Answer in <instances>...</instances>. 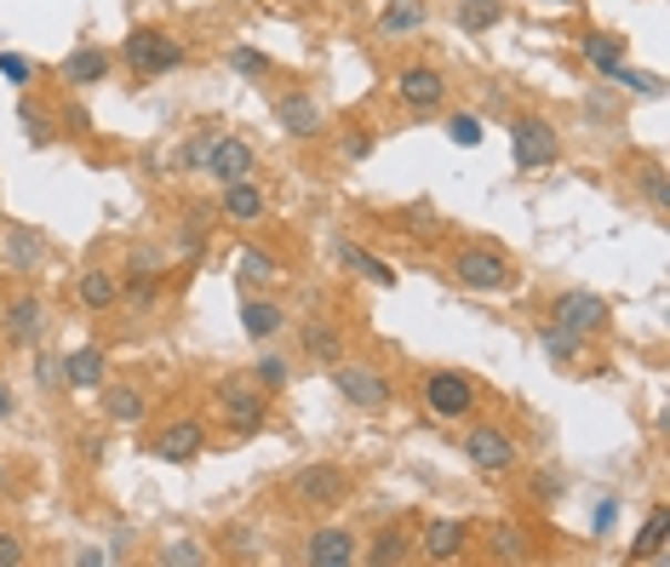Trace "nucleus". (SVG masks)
<instances>
[{
    "instance_id": "nucleus-3",
    "label": "nucleus",
    "mask_w": 670,
    "mask_h": 567,
    "mask_svg": "<svg viewBox=\"0 0 670 567\" xmlns=\"http://www.w3.org/2000/svg\"><path fill=\"white\" fill-rule=\"evenodd\" d=\"M121 58H126V70H132V75H173L178 63H184V47L166 35V29L138 23V29H126Z\"/></svg>"
},
{
    "instance_id": "nucleus-33",
    "label": "nucleus",
    "mask_w": 670,
    "mask_h": 567,
    "mask_svg": "<svg viewBox=\"0 0 670 567\" xmlns=\"http://www.w3.org/2000/svg\"><path fill=\"white\" fill-rule=\"evenodd\" d=\"M18 126H23V138L35 144V150H47V144L58 138V132H52V115H47V110H35V104H29V97L18 104Z\"/></svg>"
},
{
    "instance_id": "nucleus-18",
    "label": "nucleus",
    "mask_w": 670,
    "mask_h": 567,
    "mask_svg": "<svg viewBox=\"0 0 670 567\" xmlns=\"http://www.w3.org/2000/svg\"><path fill=\"white\" fill-rule=\"evenodd\" d=\"M281 327H287V310L276 305V298H247V305H241V332L252 344H270Z\"/></svg>"
},
{
    "instance_id": "nucleus-36",
    "label": "nucleus",
    "mask_w": 670,
    "mask_h": 567,
    "mask_svg": "<svg viewBox=\"0 0 670 567\" xmlns=\"http://www.w3.org/2000/svg\"><path fill=\"white\" fill-rule=\"evenodd\" d=\"M247 373H252V384H264V390L276 395V390L287 384V361H281V355H258V361L247 367Z\"/></svg>"
},
{
    "instance_id": "nucleus-17",
    "label": "nucleus",
    "mask_w": 670,
    "mask_h": 567,
    "mask_svg": "<svg viewBox=\"0 0 670 567\" xmlns=\"http://www.w3.org/2000/svg\"><path fill=\"white\" fill-rule=\"evenodd\" d=\"M63 384L70 390H104L110 384V361H104V350H70L63 355Z\"/></svg>"
},
{
    "instance_id": "nucleus-46",
    "label": "nucleus",
    "mask_w": 670,
    "mask_h": 567,
    "mask_svg": "<svg viewBox=\"0 0 670 567\" xmlns=\"http://www.w3.org/2000/svg\"><path fill=\"white\" fill-rule=\"evenodd\" d=\"M545 7H579V0H545Z\"/></svg>"
},
{
    "instance_id": "nucleus-41",
    "label": "nucleus",
    "mask_w": 670,
    "mask_h": 567,
    "mask_svg": "<svg viewBox=\"0 0 670 567\" xmlns=\"http://www.w3.org/2000/svg\"><path fill=\"white\" fill-rule=\"evenodd\" d=\"M161 561H166V567H173V561H178V567H200V561H207V550H195V539H178V545L161 550Z\"/></svg>"
},
{
    "instance_id": "nucleus-10",
    "label": "nucleus",
    "mask_w": 670,
    "mask_h": 567,
    "mask_svg": "<svg viewBox=\"0 0 670 567\" xmlns=\"http://www.w3.org/2000/svg\"><path fill=\"white\" fill-rule=\"evenodd\" d=\"M395 97L408 110L430 115V110L447 104V75L435 70V63H401V70H395Z\"/></svg>"
},
{
    "instance_id": "nucleus-13",
    "label": "nucleus",
    "mask_w": 670,
    "mask_h": 567,
    "mask_svg": "<svg viewBox=\"0 0 670 567\" xmlns=\"http://www.w3.org/2000/svg\"><path fill=\"white\" fill-rule=\"evenodd\" d=\"M355 556H361V539L350 527H316L305 539V561L310 567H350Z\"/></svg>"
},
{
    "instance_id": "nucleus-26",
    "label": "nucleus",
    "mask_w": 670,
    "mask_h": 567,
    "mask_svg": "<svg viewBox=\"0 0 670 567\" xmlns=\"http://www.w3.org/2000/svg\"><path fill=\"white\" fill-rule=\"evenodd\" d=\"M75 298H81L86 310H110V305H121V281H115L110 270H81Z\"/></svg>"
},
{
    "instance_id": "nucleus-5",
    "label": "nucleus",
    "mask_w": 670,
    "mask_h": 567,
    "mask_svg": "<svg viewBox=\"0 0 670 567\" xmlns=\"http://www.w3.org/2000/svg\"><path fill=\"white\" fill-rule=\"evenodd\" d=\"M350 471L344 464H305L292 482H287V498H298V505H310V511H332V505H344L350 498Z\"/></svg>"
},
{
    "instance_id": "nucleus-42",
    "label": "nucleus",
    "mask_w": 670,
    "mask_h": 567,
    "mask_svg": "<svg viewBox=\"0 0 670 567\" xmlns=\"http://www.w3.org/2000/svg\"><path fill=\"white\" fill-rule=\"evenodd\" d=\"M344 155H350V161H367V155H373V132H367V126H355L350 138H344Z\"/></svg>"
},
{
    "instance_id": "nucleus-45",
    "label": "nucleus",
    "mask_w": 670,
    "mask_h": 567,
    "mask_svg": "<svg viewBox=\"0 0 670 567\" xmlns=\"http://www.w3.org/2000/svg\"><path fill=\"white\" fill-rule=\"evenodd\" d=\"M0 419H12V390L0 384Z\"/></svg>"
},
{
    "instance_id": "nucleus-32",
    "label": "nucleus",
    "mask_w": 670,
    "mask_h": 567,
    "mask_svg": "<svg viewBox=\"0 0 670 567\" xmlns=\"http://www.w3.org/2000/svg\"><path fill=\"white\" fill-rule=\"evenodd\" d=\"M608 81H614V86H625V92H642V97H659V92H664V75H653V70H630V58H625V63H614Z\"/></svg>"
},
{
    "instance_id": "nucleus-21",
    "label": "nucleus",
    "mask_w": 670,
    "mask_h": 567,
    "mask_svg": "<svg viewBox=\"0 0 670 567\" xmlns=\"http://www.w3.org/2000/svg\"><path fill=\"white\" fill-rule=\"evenodd\" d=\"M97 408H104L110 424H138L150 413L144 390H132V384H104V390H97Z\"/></svg>"
},
{
    "instance_id": "nucleus-40",
    "label": "nucleus",
    "mask_w": 670,
    "mask_h": 567,
    "mask_svg": "<svg viewBox=\"0 0 670 567\" xmlns=\"http://www.w3.org/2000/svg\"><path fill=\"white\" fill-rule=\"evenodd\" d=\"M0 75H7L12 86H29L35 81V63H29L23 52H0Z\"/></svg>"
},
{
    "instance_id": "nucleus-8",
    "label": "nucleus",
    "mask_w": 670,
    "mask_h": 567,
    "mask_svg": "<svg viewBox=\"0 0 670 567\" xmlns=\"http://www.w3.org/2000/svg\"><path fill=\"white\" fill-rule=\"evenodd\" d=\"M424 408H430V419L458 424V419L476 413V384L464 373H430L424 379Z\"/></svg>"
},
{
    "instance_id": "nucleus-24",
    "label": "nucleus",
    "mask_w": 670,
    "mask_h": 567,
    "mask_svg": "<svg viewBox=\"0 0 670 567\" xmlns=\"http://www.w3.org/2000/svg\"><path fill=\"white\" fill-rule=\"evenodd\" d=\"M339 264H344V270H355L361 281H373V287H401V276L390 270V264L373 258L367 247H355V241H339Z\"/></svg>"
},
{
    "instance_id": "nucleus-30",
    "label": "nucleus",
    "mask_w": 670,
    "mask_h": 567,
    "mask_svg": "<svg viewBox=\"0 0 670 567\" xmlns=\"http://www.w3.org/2000/svg\"><path fill=\"white\" fill-rule=\"evenodd\" d=\"M236 276H241L247 287H270V281L281 276V264H276L270 252H258V247H241V252H236Z\"/></svg>"
},
{
    "instance_id": "nucleus-20",
    "label": "nucleus",
    "mask_w": 670,
    "mask_h": 567,
    "mask_svg": "<svg viewBox=\"0 0 670 567\" xmlns=\"http://www.w3.org/2000/svg\"><path fill=\"white\" fill-rule=\"evenodd\" d=\"M41 327H47L41 298H18V305L7 310V339H12L18 350H35V344H41Z\"/></svg>"
},
{
    "instance_id": "nucleus-14",
    "label": "nucleus",
    "mask_w": 670,
    "mask_h": 567,
    "mask_svg": "<svg viewBox=\"0 0 670 567\" xmlns=\"http://www.w3.org/2000/svg\"><path fill=\"white\" fill-rule=\"evenodd\" d=\"M276 126L287 132V138H298V144L321 138V104H316L310 92H281L276 97Z\"/></svg>"
},
{
    "instance_id": "nucleus-29",
    "label": "nucleus",
    "mask_w": 670,
    "mask_h": 567,
    "mask_svg": "<svg viewBox=\"0 0 670 567\" xmlns=\"http://www.w3.org/2000/svg\"><path fill=\"white\" fill-rule=\"evenodd\" d=\"M361 556L373 561V567H395V561H408V556H413V539H408L401 527H384V533H379V539L367 545Z\"/></svg>"
},
{
    "instance_id": "nucleus-22",
    "label": "nucleus",
    "mask_w": 670,
    "mask_h": 567,
    "mask_svg": "<svg viewBox=\"0 0 670 567\" xmlns=\"http://www.w3.org/2000/svg\"><path fill=\"white\" fill-rule=\"evenodd\" d=\"M579 52H585V63H590V70H601V75H608L614 63H625V58H630V41H625V35H614V29H590V35L579 41Z\"/></svg>"
},
{
    "instance_id": "nucleus-16",
    "label": "nucleus",
    "mask_w": 670,
    "mask_h": 567,
    "mask_svg": "<svg viewBox=\"0 0 670 567\" xmlns=\"http://www.w3.org/2000/svg\"><path fill=\"white\" fill-rule=\"evenodd\" d=\"M218 207H224V218L229 224H258L264 218V184H252V178H236V184H218Z\"/></svg>"
},
{
    "instance_id": "nucleus-25",
    "label": "nucleus",
    "mask_w": 670,
    "mask_h": 567,
    "mask_svg": "<svg viewBox=\"0 0 670 567\" xmlns=\"http://www.w3.org/2000/svg\"><path fill=\"white\" fill-rule=\"evenodd\" d=\"M453 18H458L464 35H487V29L505 23V0H458Z\"/></svg>"
},
{
    "instance_id": "nucleus-9",
    "label": "nucleus",
    "mask_w": 670,
    "mask_h": 567,
    "mask_svg": "<svg viewBox=\"0 0 670 567\" xmlns=\"http://www.w3.org/2000/svg\"><path fill=\"white\" fill-rule=\"evenodd\" d=\"M200 173L218 178V184L252 178V173H258V150H252L247 138H236V132H213V144H207V161H200Z\"/></svg>"
},
{
    "instance_id": "nucleus-39",
    "label": "nucleus",
    "mask_w": 670,
    "mask_h": 567,
    "mask_svg": "<svg viewBox=\"0 0 670 567\" xmlns=\"http://www.w3.org/2000/svg\"><path fill=\"white\" fill-rule=\"evenodd\" d=\"M493 550L505 556V561H527L533 550H527V533H516V527H498L493 533Z\"/></svg>"
},
{
    "instance_id": "nucleus-31",
    "label": "nucleus",
    "mask_w": 670,
    "mask_h": 567,
    "mask_svg": "<svg viewBox=\"0 0 670 567\" xmlns=\"http://www.w3.org/2000/svg\"><path fill=\"white\" fill-rule=\"evenodd\" d=\"M7 264H12V270H35V264H41V236H35V229H23V224L7 229Z\"/></svg>"
},
{
    "instance_id": "nucleus-44",
    "label": "nucleus",
    "mask_w": 670,
    "mask_h": 567,
    "mask_svg": "<svg viewBox=\"0 0 670 567\" xmlns=\"http://www.w3.org/2000/svg\"><path fill=\"white\" fill-rule=\"evenodd\" d=\"M35 373H41V384L52 390V384H63V367H52V355H35Z\"/></svg>"
},
{
    "instance_id": "nucleus-2",
    "label": "nucleus",
    "mask_w": 670,
    "mask_h": 567,
    "mask_svg": "<svg viewBox=\"0 0 670 567\" xmlns=\"http://www.w3.org/2000/svg\"><path fill=\"white\" fill-rule=\"evenodd\" d=\"M447 270H453L458 287H471V292H511L516 287V264H511V252H498V247H458Z\"/></svg>"
},
{
    "instance_id": "nucleus-38",
    "label": "nucleus",
    "mask_w": 670,
    "mask_h": 567,
    "mask_svg": "<svg viewBox=\"0 0 670 567\" xmlns=\"http://www.w3.org/2000/svg\"><path fill=\"white\" fill-rule=\"evenodd\" d=\"M447 138H453L458 150H476V144H482V121H476V115H447Z\"/></svg>"
},
{
    "instance_id": "nucleus-34",
    "label": "nucleus",
    "mask_w": 670,
    "mask_h": 567,
    "mask_svg": "<svg viewBox=\"0 0 670 567\" xmlns=\"http://www.w3.org/2000/svg\"><path fill=\"white\" fill-rule=\"evenodd\" d=\"M539 344H545L556 361H574V355H585V339H574V332H561L556 321H545V327H539Z\"/></svg>"
},
{
    "instance_id": "nucleus-35",
    "label": "nucleus",
    "mask_w": 670,
    "mask_h": 567,
    "mask_svg": "<svg viewBox=\"0 0 670 567\" xmlns=\"http://www.w3.org/2000/svg\"><path fill=\"white\" fill-rule=\"evenodd\" d=\"M229 70H236V75H247V81H264V75L276 70V63L264 58V52H252V47H229Z\"/></svg>"
},
{
    "instance_id": "nucleus-43",
    "label": "nucleus",
    "mask_w": 670,
    "mask_h": 567,
    "mask_svg": "<svg viewBox=\"0 0 670 567\" xmlns=\"http://www.w3.org/2000/svg\"><path fill=\"white\" fill-rule=\"evenodd\" d=\"M23 561V539L18 533H0V567H18Z\"/></svg>"
},
{
    "instance_id": "nucleus-27",
    "label": "nucleus",
    "mask_w": 670,
    "mask_h": 567,
    "mask_svg": "<svg viewBox=\"0 0 670 567\" xmlns=\"http://www.w3.org/2000/svg\"><path fill=\"white\" fill-rule=\"evenodd\" d=\"M664 533H670V505H653L648 522H642V533H636L630 556H636V561H653V556L664 550Z\"/></svg>"
},
{
    "instance_id": "nucleus-23",
    "label": "nucleus",
    "mask_w": 670,
    "mask_h": 567,
    "mask_svg": "<svg viewBox=\"0 0 670 567\" xmlns=\"http://www.w3.org/2000/svg\"><path fill=\"white\" fill-rule=\"evenodd\" d=\"M430 23V7L424 0H384V12H379V29L395 41V35H419V29Z\"/></svg>"
},
{
    "instance_id": "nucleus-1",
    "label": "nucleus",
    "mask_w": 670,
    "mask_h": 567,
    "mask_svg": "<svg viewBox=\"0 0 670 567\" xmlns=\"http://www.w3.org/2000/svg\"><path fill=\"white\" fill-rule=\"evenodd\" d=\"M213 408H218V419L236 430V436H258L264 419H270V390L252 384V373H224L213 384Z\"/></svg>"
},
{
    "instance_id": "nucleus-6",
    "label": "nucleus",
    "mask_w": 670,
    "mask_h": 567,
    "mask_svg": "<svg viewBox=\"0 0 670 567\" xmlns=\"http://www.w3.org/2000/svg\"><path fill=\"white\" fill-rule=\"evenodd\" d=\"M511 155L522 173H545V166L561 161V138H556V126L545 115H522L511 121Z\"/></svg>"
},
{
    "instance_id": "nucleus-7",
    "label": "nucleus",
    "mask_w": 670,
    "mask_h": 567,
    "mask_svg": "<svg viewBox=\"0 0 670 567\" xmlns=\"http://www.w3.org/2000/svg\"><path fill=\"white\" fill-rule=\"evenodd\" d=\"M332 373V390L344 395L350 408H361V413H384L390 408V379L384 373H373V367H361V361H339V367H327Z\"/></svg>"
},
{
    "instance_id": "nucleus-19",
    "label": "nucleus",
    "mask_w": 670,
    "mask_h": 567,
    "mask_svg": "<svg viewBox=\"0 0 670 567\" xmlns=\"http://www.w3.org/2000/svg\"><path fill=\"white\" fill-rule=\"evenodd\" d=\"M464 539H471V527L464 522H430L424 533H419V550H424V561H453L458 550H464Z\"/></svg>"
},
{
    "instance_id": "nucleus-4",
    "label": "nucleus",
    "mask_w": 670,
    "mask_h": 567,
    "mask_svg": "<svg viewBox=\"0 0 670 567\" xmlns=\"http://www.w3.org/2000/svg\"><path fill=\"white\" fill-rule=\"evenodd\" d=\"M550 321L561 332H574V339H601V332L614 327V310L601 292H585V287H567L550 298Z\"/></svg>"
},
{
    "instance_id": "nucleus-37",
    "label": "nucleus",
    "mask_w": 670,
    "mask_h": 567,
    "mask_svg": "<svg viewBox=\"0 0 670 567\" xmlns=\"http://www.w3.org/2000/svg\"><path fill=\"white\" fill-rule=\"evenodd\" d=\"M642 195H648V207H653L659 218L670 213V184H664V166H659V161H653L648 173H642Z\"/></svg>"
},
{
    "instance_id": "nucleus-12",
    "label": "nucleus",
    "mask_w": 670,
    "mask_h": 567,
    "mask_svg": "<svg viewBox=\"0 0 670 567\" xmlns=\"http://www.w3.org/2000/svg\"><path fill=\"white\" fill-rule=\"evenodd\" d=\"M150 453L161 464H195L200 453H207V430H200L195 419H178V424H166L161 436L150 442Z\"/></svg>"
},
{
    "instance_id": "nucleus-28",
    "label": "nucleus",
    "mask_w": 670,
    "mask_h": 567,
    "mask_svg": "<svg viewBox=\"0 0 670 567\" xmlns=\"http://www.w3.org/2000/svg\"><path fill=\"white\" fill-rule=\"evenodd\" d=\"M305 355H316L321 367H339L344 361V339L327 321H305Z\"/></svg>"
},
{
    "instance_id": "nucleus-15",
    "label": "nucleus",
    "mask_w": 670,
    "mask_h": 567,
    "mask_svg": "<svg viewBox=\"0 0 670 567\" xmlns=\"http://www.w3.org/2000/svg\"><path fill=\"white\" fill-rule=\"evenodd\" d=\"M110 70H115V63H110V52H104V47H75L70 58L58 63L63 86H104V81H110Z\"/></svg>"
},
{
    "instance_id": "nucleus-11",
    "label": "nucleus",
    "mask_w": 670,
    "mask_h": 567,
    "mask_svg": "<svg viewBox=\"0 0 670 567\" xmlns=\"http://www.w3.org/2000/svg\"><path fill=\"white\" fill-rule=\"evenodd\" d=\"M464 453H471V464L482 476H505L516 464V442L511 430H493V424H471V436H464Z\"/></svg>"
}]
</instances>
